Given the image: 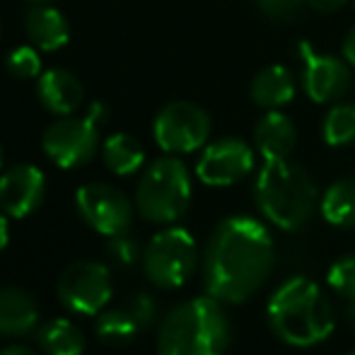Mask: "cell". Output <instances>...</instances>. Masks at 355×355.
I'll use <instances>...</instances> for the list:
<instances>
[{
    "mask_svg": "<svg viewBox=\"0 0 355 355\" xmlns=\"http://www.w3.org/2000/svg\"><path fill=\"white\" fill-rule=\"evenodd\" d=\"M276 247L268 227L252 215H230L213 230L203 254V285L211 297L242 304L263 288Z\"/></svg>",
    "mask_w": 355,
    "mask_h": 355,
    "instance_id": "cell-1",
    "label": "cell"
},
{
    "mask_svg": "<svg viewBox=\"0 0 355 355\" xmlns=\"http://www.w3.org/2000/svg\"><path fill=\"white\" fill-rule=\"evenodd\" d=\"M268 327L283 343L309 348L327 341L334 331V309L314 281L304 276L288 278L276 288L266 307Z\"/></svg>",
    "mask_w": 355,
    "mask_h": 355,
    "instance_id": "cell-2",
    "label": "cell"
},
{
    "mask_svg": "<svg viewBox=\"0 0 355 355\" xmlns=\"http://www.w3.org/2000/svg\"><path fill=\"white\" fill-rule=\"evenodd\" d=\"M254 201L271 225L297 232L319 208V189L309 172L290 159H263L254 184Z\"/></svg>",
    "mask_w": 355,
    "mask_h": 355,
    "instance_id": "cell-3",
    "label": "cell"
},
{
    "mask_svg": "<svg viewBox=\"0 0 355 355\" xmlns=\"http://www.w3.org/2000/svg\"><path fill=\"white\" fill-rule=\"evenodd\" d=\"M230 319L220 300L193 297L177 304L157 329V355H225Z\"/></svg>",
    "mask_w": 355,
    "mask_h": 355,
    "instance_id": "cell-4",
    "label": "cell"
},
{
    "mask_svg": "<svg viewBox=\"0 0 355 355\" xmlns=\"http://www.w3.org/2000/svg\"><path fill=\"white\" fill-rule=\"evenodd\" d=\"M191 203V177L179 157H159L143 172L136 187V208L157 225L177 223Z\"/></svg>",
    "mask_w": 355,
    "mask_h": 355,
    "instance_id": "cell-5",
    "label": "cell"
},
{
    "mask_svg": "<svg viewBox=\"0 0 355 355\" xmlns=\"http://www.w3.org/2000/svg\"><path fill=\"white\" fill-rule=\"evenodd\" d=\"M198 263L196 239L184 227H167L148 242L143 252V271L157 288H182Z\"/></svg>",
    "mask_w": 355,
    "mask_h": 355,
    "instance_id": "cell-6",
    "label": "cell"
},
{
    "mask_svg": "<svg viewBox=\"0 0 355 355\" xmlns=\"http://www.w3.org/2000/svg\"><path fill=\"white\" fill-rule=\"evenodd\" d=\"M153 136L167 155L196 153L211 138V116L193 102H169L155 116Z\"/></svg>",
    "mask_w": 355,
    "mask_h": 355,
    "instance_id": "cell-7",
    "label": "cell"
},
{
    "mask_svg": "<svg viewBox=\"0 0 355 355\" xmlns=\"http://www.w3.org/2000/svg\"><path fill=\"white\" fill-rule=\"evenodd\" d=\"M112 273L99 261H75L61 273L58 300L80 317H94L112 300Z\"/></svg>",
    "mask_w": 355,
    "mask_h": 355,
    "instance_id": "cell-8",
    "label": "cell"
},
{
    "mask_svg": "<svg viewBox=\"0 0 355 355\" xmlns=\"http://www.w3.org/2000/svg\"><path fill=\"white\" fill-rule=\"evenodd\" d=\"M42 148L61 169H78L94 157L99 148V123L89 116H61L44 131Z\"/></svg>",
    "mask_w": 355,
    "mask_h": 355,
    "instance_id": "cell-9",
    "label": "cell"
},
{
    "mask_svg": "<svg viewBox=\"0 0 355 355\" xmlns=\"http://www.w3.org/2000/svg\"><path fill=\"white\" fill-rule=\"evenodd\" d=\"M75 208H78L80 218L104 237H116V234L128 232L133 223L131 198L112 184L92 182L80 187L75 193Z\"/></svg>",
    "mask_w": 355,
    "mask_h": 355,
    "instance_id": "cell-10",
    "label": "cell"
},
{
    "mask_svg": "<svg viewBox=\"0 0 355 355\" xmlns=\"http://www.w3.org/2000/svg\"><path fill=\"white\" fill-rule=\"evenodd\" d=\"M300 58H302V87L307 97L317 104H336L348 94L353 85L351 66L346 58L322 53L307 42H300Z\"/></svg>",
    "mask_w": 355,
    "mask_h": 355,
    "instance_id": "cell-11",
    "label": "cell"
},
{
    "mask_svg": "<svg viewBox=\"0 0 355 355\" xmlns=\"http://www.w3.org/2000/svg\"><path fill=\"white\" fill-rule=\"evenodd\" d=\"M254 169V150L242 138H218L203 148L196 177L208 187H232Z\"/></svg>",
    "mask_w": 355,
    "mask_h": 355,
    "instance_id": "cell-12",
    "label": "cell"
},
{
    "mask_svg": "<svg viewBox=\"0 0 355 355\" xmlns=\"http://www.w3.org/2000/svg\"><path fill=\"white\" fill-rule=\"evenodd\" d=\"M46 196V177L34 164H15L0 177V211L8 218H27Z\"/></svg>",
    "mask_w": 355,
    "mask_h": 355,
    "instance_id": "cell-13",
    "label": "cell"
},
{
    "mask_svg": "<svg viewBox=\"0 0 355 355\" xmlns=\"http://www.w3.org/2000/svg\"><path fill=\"white\" fill-rule=\"evenodd\" d=\"M27 37L39 51H58L71 39V24L58 8L46 3H37L24 15Z\"/></svg>",
    "mask_w": 355,
    "mask_h": 355,
    "instance_id": "cell-14",
    "label": "cell"
},
{
    "mask_svg": "<svg viewBox=\"0 0 355 355\" xmlns=\"http://www.w3.org/2000/svg\"><path fill=\"white\" fill-rule=\"evenodd\" d=\"M37 97L44 109L56 116H71L75 109L83 104V85L66 68H53L39 75Z\"/></svg>",
    "mask_w": 355,
    "mask_h": 355,
    "instance_id": "cell-15",
    "label": "cell"
},
{
    "mask_svg": "<svg viewBox=\"0 0 355 355\" xmlns=\"http://www.w3.org/2000/svg\"><path fill=\"white\" fill-rule=\"evenodd\" d=\"M254 143L263 159H288L297 145V128L288 114L271 109L259 119L254 128Z\"/></svg>",
    "mask_w": 355,
    "mask_h": 355,
    "instance_id": "cell-16",
    "label": "cell"
},
{
    "mask_svg": "<svg viewBox=\"0 0 355 355\" xmlns=\"http://www.w3.org/2000/svg\"><path fill=\"white\" fill-rule=\"evenodd\" d=\"M39 309L22 288H0V336H27L37 329Z\"/></svg>",
    "mask_w": 355,
    "mask_h": 355,
    "instance_id": "cell-17",
    "label": "cell"
},
{
    "mask_svg": "<svg viewBox=\"0 0 355 355\" xmlns=\"http://www.w3.org/2000/svg\"><path fill=\"white\" fill-rule=\"evenodd\" d=\"M249 94L257 107L271 112V109H281L293 102L297 94V85H295L293 73L285 66H268L252 80Z\"/></svg>",
    "mask_w": 355,
    "mask_h": 355,
    "instance_id": "cell-18",
    "label": "cell"
},
{
    "mask_svg": "<svg viewBox=\"0 0 355 355\" xmlns=\"http://www.w3.org/2000/svg\"><path fill=\"white\" fill-rule=\"evenodd\" d=\"M37 343L46 355H83L87 341L71 319H49L37 329Z\"/></svg>",
    "mask_w": 355,
    "mask_h": 355,
    "instance_id": "cell-19",
    "label": "cell"
},
{
    "mask_svg": "<svg viewBox=\"0 0 355 355\" xmlns=\"http://www.w3.org/2000/svg\"><path fill=\"white\" fill-rule=\"evenodd\" d=\"M319 211L322 218L329 225L341 230L355 227V179H338L324 191L322 201H319Z\"/></svg>",
    "mask_w": 355,
    "mask_h": 355,
    "instance_id": "cell-20",
    "label": "cell"
},
{
    "mask_svg": "<svg viewBox=\"0 0 355 355\" xmlns=\"http://www.w3.org/2000/svg\"><path fill=\"white\" fill-rule=\"evenodd\" d=\"M102 159L109 172H114L116 177H131L143 167L145 150L128 133H114L102 145Z\"/></svg>",
    "mask_w": 355,
    "mask_h": 355,
    "instance_id": "cell-21",
    "label": "cell"
},
{
    "mask_svg": "<svg viewBox=\"0 0 355 355\" xmlns=\"http://www.w3.org/2000/svg\"><path fill=\"white\" fill-rule=\"evenodd\" d=\"M143 331L145 329L141 327V322L133 317V312L126 304L102 312L97 317V324H94V334L107 346H126Z\"/></svg>",
    "mask_w": 355,
    "mask_h": 355,
    "instance_id": "cell-22",
    "label": "cell"
},
{
    "mask_svg": "<svg viewBox=\"0 0 355 355\" xmlns=\"http://www.w3.org/2000/svg\"><path fill=\"white\" fill-rule=\"evenodd\" d=\"M324 143L331 148H343V145L355 143V104L336 102L327 112L322 123Z\"/></svg>",
    "mask_w": 355,
    "mask_h": 355,
    "instance_id": "cell-23",
    "label": "cell"
},
{
    "mask_svg": "<svg viewBox=\"0 0 355 355\" xmlns=\"http://www.w3.org/2000/svg\"><path fill=\"white\" fill-rule=\"evenodd\" d=\"M327 283L338 297H343L346 302H355V254L343 257L329 268Z\"/></svg>",
    "mask_w": 355,
    "mask_h": 355,
    "instance_id": "cell-24",
    "label": "cell"
},
{
    "mask_svg": "<svg viewBox=\"0 0 355 355\" xmlns=\"http://www.w3.org/2000/svg\"><path fill=\"white\" fill-rule=\"evenodd\" d=\"M8 71L19 80L39 78L42 73V58L37 53V46H17L8 56Z\"/></svg>",
    "mask_w": 355,
    "mask_h": 355,
    "instance_id": "cell-25",
    "label": "cell"
},
{
    "mask_svg": "<svg viewBox=\"0 0 355 355\" xmlns=\"http://www.w3.org/2000/svg\"><path fill=\"white\" fill-rule=\"evenodd\" d=\"M107 254L112 261H116L119 266H123V268L133 266V263H138V259H143L141 244H138V239L128 237V232L116 234V237H109Z\"/></svg>",
    "mask_w": 355,
    "mask_h": 355,
    "instance_id": "cell-26",
    "label": "cell"
},
{
    "mask_svg": "<svg viewBox=\"0 0 355 355\" xmlns=\"http://www.w3.org/2000/svg\"><path fill=\"white\" fill-rule=\"evenodd\" d=\"M259 10L273 22H290L307 5V0H257Z\"/></svg>",
    "mask_w": 355,
    "mask_h": 355,
    "instance_id": "cell-27",
    "label": "cell"
},
{
    "mask_svg": "<svg viewBox=\"0 0 355 355\" xmlns=\"http://www.w3.org/2000/svg\"><path fill=\"white\" fill-rule=\"evenodd\" d=\"M346 3H348V0H307L309 8L317 10V12H322V15L338 12V10H341Z\"/></svg>",
    "mask_w": 355,
    "mask_h": 355,
    "instance_id": "cell-28",
    "label": "cell"
},
{
    "mask_svg": "<svg viewBox=\"0 0 355 355\" xmlns=\"http://www.w3.org/2000/svg\"><path fill=\"white\" fill-rule=\"evenodd\" d=\"M341 51H343V58H346L348 66L355 68V27L348 29V34L343 37Z\"/></svg>",
    "mask_w": 355,
    "mask_h": 355,
    "instance_id": "cell-29",
    "label": "cell"
},
{
    "mask_svg": "<svg viewBox=\"0 0 355 355\" xmlns=\"http://www.w3.org/2000/svg\"><path fill=\"white\" fill-rule=\"evenodd\" d=\"M107 114H109V109H107V104H104V102H92V104H89V109H87V116L92 119L94 123H99V126L107 121Z\"/></svg>",
    "mask_w": 355,
    "mask_h": 355,
    "instance_id": "cell-30",
    "label": "cell"
},
{
    "mask_svg": "<svg viewBox=\"0 0 355 355\" xmlns=\"http://www.w3.org/2000/svg\"><path fill=\"white\" fill-rule=\"evenodd\" d=\"M0 355H39V353L34 351V348H29V346H19V343H15V346L3 348Z\"/></svg>",
    "mask_w": 355,
    "mask_h": 355,
    "instance_id": "cell-31",
    "label": "cell"
},
{
    "mask_svg": "<svg viewBox=\"0 0 355 355\" xmlns=\"http://www.w3.org/2000/svg\"><path fill=\"white\" fill-rule=\"evenodd\" d=\"M8 239H10V230H8V218L5 213L0 211V252L8 247Z\"/></svg>",
    "mask_w": 355,
    "mask_h": 355,
    "instance_id": "cell-32",
    "label": "cell"
},
{
    "mask_svg": "<svg viewBox=\"0 0 355 355\" xmlns=\"http://www.w3.org/2000/svg\"><path fill=\"white\" fill-rule=\"evenodd\" d=\"M348 314H351V319L355 322V302H351V309H348Z\"/></svg>",
    "mask_w": 355,
    "mask_h": 355,
    "instance_id": "cell-33",
    "label": "cell"
},
{
    "mask_svg": "<svg viewBox=\"0 0 355 355\" xmlns=\"http://www.w3.org/2000/svg\"><path fill=\"white\" fill-rule=\"evenodd\" d=\"M32 3H53V0H32Z\"/></svg>",
    "mask_w": 355,
    "mask_h": 355,
    "instance_id": "cell-34",
    "label": "cell"
},
{
    "mask_svg": "<svg viewBox=\"0 0 355 355\" xmlns=\"http://www.w3.org/2000/svg\"><path fill=\"white\" fill-rule=\"evenodd\" d=\"M0 162H3V150H0Z\"/></svg>",
    "mask_w": 355,
    "mask_h": 355,
    "instance_id": "cell-35",
    "label": "cell"
},
{
    "mask_svg": "<svg viewBox=\"0 0 355 355\" xmlns=\"http://www.w3.org/2000/svg\"><path fill=\"white\" fill-rule=\"evenodd\" d=\"M346 355H355V351H351V353H346Z\"/></svg>",
    "mask_w": 355,
    "mask_h": 355,
    "instance_id": "cell-36",
    "label": "cell"
},
{
    "mask_svg": "<svg viewBox=\"0 0 355 355\" xmlns=\"http://www.w3.org/2000/svg\"><path fill=\"white\" fill-rule=\"evenodd\" d=\"M353 3H355V0H353Z\"/></svg>",
    "mask_w": 355,
    "mask_h": 355,
    "instance_id": "cell-37",
    "label": "cell"
}]
</instances>
